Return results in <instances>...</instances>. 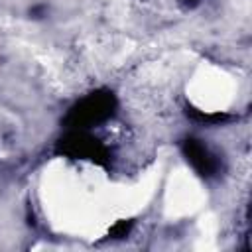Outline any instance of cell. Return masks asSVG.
I'll list each match as a JSON object with an SVG mask.
<instances>
[{
  "label": "cell",
  "mask_w": 252,
  "mask_h": 252,
  "mask_svg": "<svg viewBox=\"0 0 252 252\" xmlns=\"http://www.w3.org/2000/svg\"><path fill=\"white\" fill-rule=\"evenodd\" d=\"M55 154L75 161H89L104 169L110 165V150L91 130H65L55 142Z\"/></svg>",
  "instance_id": "obj_2"
},
{
  "label": "cell",
  "mask_w": 252,
  "mask_h": 252,
  "mask_svg": "<svg viewBox=\"0 0 252 252\" xmlns=\"http://www.w3.org/2000/svg\"><path fill=\"white\" fill-rule=\"evenodd\" d=\"M183 2H185L187 6H195V4H197V2H201V0H183Z\"/></svg>",
  "instance_id": "obj_6"
},
{
  "label": "cell",
  "mask_w": 252,
  "mask_h": 252,
  "mask_svg": "<svg viewBox=\"0 0 252 252\" xmlns=\"http://www.w3.org/2000/svg\"><path fill=\"white\" fill-rule=\"evenodd\" d=\"M179 148H181V156L185 158V161L193 167V171L199 177H203V179H215L220 173L222 161H220L219 154H215L201 138L187 136V138L181 140Z\"/></svg>",
  "instance_id": "obj_3"
},
{
  "label": "cell",
  "mask_w": 252,
  "mask_h": 252,
  "mask_svg": "<svg viewBox=\"0 0 252 252\" xmlns=\"http://www.w3.org/2000/svg\"><path fill=\"white\" fill-rule=\"evenodd\" d=\"M185 114L195 120V122H201V124H207V126H217V124H222V122H228L230 116L224 114V112H203L199 108H193V106H187L185 108Z\"/></svg>",
  "instance_id": "obj_4"
},
{
  "label": "cell",
  "mask_w": 252,
  "mask_h": 252,
  "mask_svg": "<svg viewBox=\"0 0 252 252\" xmlns=\"http://www.w3.org/2000/svg\"><path fill=\"white\" fill-rule=\"evenodd\" d=\"M116 110H118V96L114 94L112 89L100 87L75 100L67 108L61 124L65 130H91L94 126L108 122L116 114Z\"/></svg>",
  "instance_id": "obj_1"
},
{
  "label": "cell",
  "mask_w": 252,
  "mask_h": 252,
  "mask_svg": "<svg viewBox=\"0 0 252 252\" xmlns=\"http://www.w3.org/2000/svg\"><path fill=\"white\" fill-rule=\"evenodd\" d=\"M132 228H134V222H132V220H126V219L116 220V222L108 228L106 238H110V240H124V238H128V236H130Z\"/></svg>",
  "instance_id": "obj_5"
}]
</instances>
